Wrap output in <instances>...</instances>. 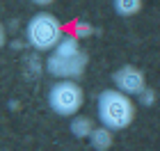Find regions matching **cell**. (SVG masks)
Wrapping results in <instances>:
<instances>
[{"label":"cell","mask_w":160,"mask_h":151,"mask_svg":"<svg viewBox=\"0 0 160 151\" xmlns=\"http://www.w3.org/2000/svg\"><path fill=\"white\" fill-rule=\"evenodd\" d=\"M137 98H140V105H142V108H153L156 101H158L156 89H151V87H144L140 94H137Z\"/></svg>","instance_id":"10"},{"label":"cell","mask_w":160,"mask_h":151,"mask_svg":"<svg viewBox=\"0 0 160 151\" xmlns=\"http://www.w3.org/2000/svg\"><path fill=\"white\" fill-rule=\"evenodd\" d=\"M80 50L82 48H80V39L76 34H64L60 39V44L53 48V53H57V55H78Z\"/></svg>","instance_id":"8"},{"label":"cell","mask_w":160,"mask_h":151,"mask_svg":"<svg viewBox=\"0 0 160 151\" xmlns=\"http://www.w3.org/2000/svg\"><path fill=\"white\" fill-rule=\"evenodd\" d=\"M89 140H92V147L96 149V151H108V149L112 147V142H114V131L101 124V126H96L92 131Z\"/></svg>","instance_id":"6"},{"label":"cell","mask_w":160,"mask_h":151,"mask_svg":"<svg viewBox=\"0 0 160 151\" xmlns=\"http://www.w3.org/2000/svg\"><path fill=\"white\" fill-rule=\"evenodd\" d=\"M32 5H37V7H48V5H53L55 0H30Z\"/></svg>","instance_id":"12"},{"label":"cell","mask_w":160,"mask_h":151,"mask_svg":"<svg viewBox=\"0 0 160 151\" xmlns=\"http://www.w3.org/2000/svg\"><path fill=\"white\" fill-rule=\"evenodd\" d=\"M62 37H64L62 23H60V18H57L55 14H50V12H37L25 25V39H28V44H30V48H34L37 53L53 50L60 44Z\"/></svg>","instance_id":"2"},{"label":"cell","mask_w":160,"mask_h":151,"mask_svg":"<svg viewBox=\"0 0 160 151\" xmlns=\"http://www.w3.org/2000/svg\"><path fill=\"white\" fill-rule=\"evenodd\" d=\"M73 34H76L78 39L92 37V34H94V28H92L89 23H87V21H82V18H80V21H76V23H73Z\"/></svg>","instance_id":"11"},{"label":"cell","mask_w":160,"mask_h":151,"mask_svg":"<svg viewBox=\"0 0 160 151\" xmlns=\"http://www.w3.org/2000/svg\"><path fill=\"white\" fill-rule=\"evenodd\" d=\"M87 57L85 50H80L78 55H57V53H50L48 60H46V71L53 78H80L87 69Z\"/></svg>","instance_id":"4"},{"label":"cell","mask_w":160,"mask_h":151,"mask_svg":"<svg viewBox=\"0 0 160 151\" xmlns=\"http://www.w3.org/2000/svg\"><path fill=\"white\" fill-rule=\"evenodd\" d=\"M85 103V92L73 78H60L48 89V105L57 117H76Z\"/></svg>","instance_id":"3"},{"label":"cell","mask_w":160,"mask_h":151,"mask_svg":"<svg viewBox=\"0 0 160 151\" xmlns=\"http://www.w3.org/2000/svg\"><path fill=\"white\" fill-rule=\"evenodd\" d=\"M137 108L133 103L130 94L121 89H103L96 98V114L98 121L112 131H123L133 124Z\"/></svg>","instance_id":"1"},{"label":"cell","mask_w":160,"mask_h":151,"mask_svg":"<svg viewBox=\"0 0 160 151\" xmlns=\"http://www.w3.org/2000/svg\"><path fill=\"white\" fill-rule=\"evenodd\" d=\"M112 83L114 87L126 92L130 96H137L140 92L147 87V78H144V71L135 64H123L112 73Z\"/></svg>","instance_id":"5"},{"label":"cell","mask_w":160,"mask_h":151,"mask_svg":"<svg viewBox=\"0 0 160 151\" xmlns=\"http://www.w3.org/2000/svg\"><path fill=\"white\" fill-rule=\"evenodd\" d=\"M142 5H144V0H112V9L117 12L119 16H123V18L140 14Z\"/></svg>","instance_id":"7"},{"label":"cell","mask_w":160,"mask_h":151,"mask_svg":"<svg viewBox=\"0 0 160 151\" xmlns=\"http://www.w3.org/2000/svg\"><path fill=\"white\" fill-rule=\"evenodd\" d=\"M94 131V126H92V119L89 117H73V121H71V135L78 140H85V138H89Z\"/></svg>","instance_id":"9"}]
</instances>
